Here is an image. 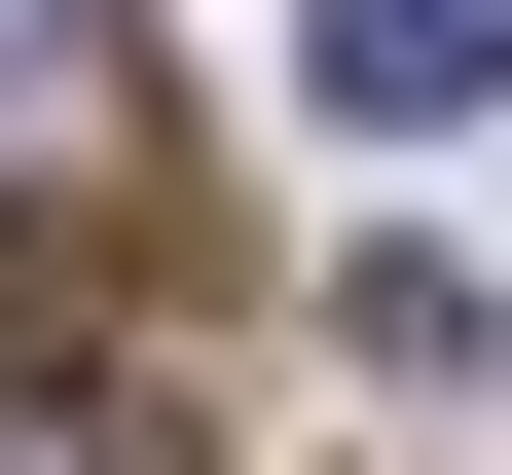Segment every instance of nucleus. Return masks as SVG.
<instances>
[{
  "instance_id": "nucleus-1",
  "label": "nucleus",
  "mask_w": 512,
  "mask_h": 475,
  "mask_svg": "<svg viewBox=\"0 0 512 475\" xmlns=\"http://www.w3.org/2000/svg\"><path fill=\"white\" fill-rule=\"evenodd\" d=\"M293 74L403 147V110H476V74H512V0H293Z\"/></svg>"
},
{
  "instance_id": "nucleus-2",
  "label": "nucleus",
  "mask_w": 512,
  "mask_h": 475,
  "mask_svg": "<svg viewBox=\"0 0 512 475\" xmlns=\"http://www.w3.org/2000/svg\"><path fill=\"white\" fill-rule=\"evenodd\" d=\"M0 475H147V439H110L74 366H37V256H0Z\"/></svg>"
}]
</instances>
